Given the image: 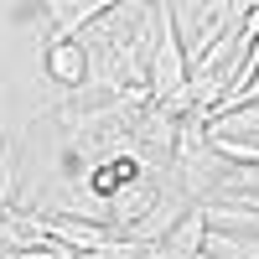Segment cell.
Segmentation results:
<instances>
[{"label": "cell", "mask_w": 259, "mask_h": 259, "mask_svg": "<svg viewBox=\"0 0 259 259\" xmlns=\"http://www.w3.org/2000/svg\"><path fill=\"white\" fill-rule=\"evenodd\" d=\"M11 197H16V156H11V145L0 140V218L11 212Z\"/></svg>", "instance_id": "8"}, {"label": "cell", "mask_w": 259, "mask_h": 259, "mask_svg": "<svg viewBox=\"0 0 259 259\" xmlns=\"http://www.w3.org/2000/svg\"><path fill=\"white\" fill-rule=\"evenodd\" d=\"M207 254L218 259H259V233H239V228H212L207 223V239H202Z\"/></svg>", "instance_id": "7"}, {"label": "cell", "mask_w": 259, "mask_h": 259, "mask_svg": "<svg viewBox=\"0 0 259 259\" xmlns=\"http://www.w3.org/2000/svg\"><path fill=\"white\" fill-rule=\"evenodd\" d=\"M156 197H161V182H150V177H130L124 187H114L109 192V218L130 233L150 207H156Z\"/></svg>", "instance_id": "4"}, {"label": "cell", "mask_w": 259, "mask_h": 259, "mask_svg": "<svg viewBox=\"0 0 259 259\" xmlns=\"http://www.w3.org/2000/svg\"><path fill=\"white\" fill-rule=\"evenodd\" d=\"M41 233H47L52 244L62 249H73V254H99V249H109L119 233L109 223H99V218H73V212H57V218H41Z\"/></svg>", "instance_id": "2"}, {"label": "cell", "mask_w": 259, "mask_h": 259, "mask_svg": "<svg viewBox=\"0 0 259 259\" xmlns=\"http://www.w3.org/2000/svg\"><path fill=\"white\" fill-rule=\"evenodd\" d=\"M41 6L52 11V31H47V41H57V36H78L83 26H94L104 11L124 6V0H41Z\"/></svg>", "instance_id": "5"}, {"label": "cell", "mask_w": 259, "mask_h": 259, "mask_svg": "<svg viewBox=\"0 0 259 259\" xmlns=\"http://www.w3.org/2000/svg\"><path fill=\"white\" fill-rule=\"evenodd\" d=\"M94 73V47L83 36H57L47 41V78L62 83V89H83Z\"/></svg>", "instance_id": "3"}, {"label": "cell", "mask_w": 259, "mask_h": 259, "mask_svg": "<svg viewBox=\"0 0 259 259\" xmlns=\"http://www.w3.org/2000/svg\"><path fill=\"white\" fill-rule=\"evenodd\" d=\"M192 78V52L177 31V16H171V0H161V36H156V57H150V99L166 104L187 89Z\"/></svg>", "instance_id": "1"}, {"label": "cell", "mask_w": 259, "mask_h": 259, "mask_svg": "<svg viewBox=\"0 0 259 259\" xmlns=\"http://www.w3.org/2000/svg\"><path fill=\"white\" fill-rule=\"evenodd\" d=\"M207 135H239V140H259V99H244V104H223V109L207 114Z\"/></svg>", "instance_id": "6"}]
</instances>
